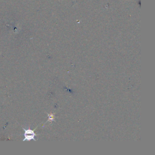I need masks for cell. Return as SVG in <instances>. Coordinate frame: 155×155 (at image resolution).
<instances>
[{"label":"cell","instance_id":"obj_1","mask_svg":"<svg viewBox=\"0 0 155 155\" xmlns=\"http://www.w3.org/2000/svg\"><path fill=\"white\" fill-rule=\"evenodd\" d=\"M24 130V138L23 139V141L25 140H30L32 139L35 140V137L36 136V134L33 130Z\"/></svg>","mask_w":155,"mask_h":155}]
</instances>
